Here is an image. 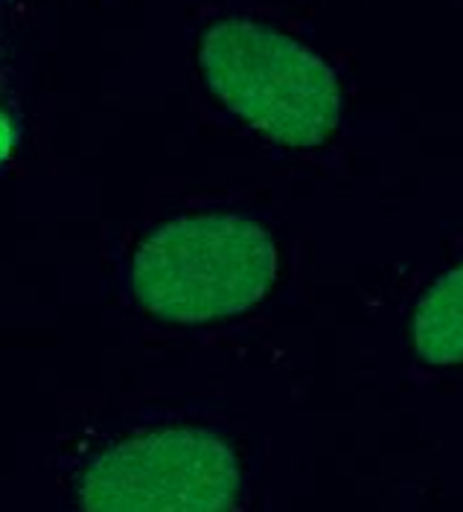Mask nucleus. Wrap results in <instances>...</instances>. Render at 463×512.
I'll return each instance as SVG.
<instances>
[{"label": "nucleus", "mask_w": 463, "mask_h": 512, "mask_svg": "<svg viewBox=\"0 0 463 512\" xmlns=\"http://www.w3.org/2000/svg\"><path fill=\"white\" fill-rule=\"evenodd\" d=\"M414 350L429 364L463 361V265L426 291L414 315Z\"/></svg>", "instance_id": "20e7f679"}, {"label": "nucleus", "mask_w": 463, "mask_h": 512, "mask_svg": "<svg viewBox=\"0 0 463 512\" xmlns=\"http://www.w3.org/2000/svg\"><path fill=\"white\" fill-rule=\"evenodd\" d=\"M233 448L201 428H164L100 451L79 480L85 512H231Z\"/></svg>", "instance_id": "7ed1b4c3"}, {"label": "nucleus", "mask_w": 463, "mask_h": 512, "mask_svg": "<svg viewBox=\"0 0 463 512\" xmlns=\"http://www.w3.org/2000/svg\"><path fill=\"white\" fill-rule=\"evenodd\" d=\"M199 62L210 91L283 146H318L341 120L330 64L274 27L222 18L201 35Z\"/></svg>", "instance_id": "f03ea898"}, {"label": "nucleus", "mask_w": 463, "mask_h": 512, "mask_svg": "<svg viewBox=\"0 0 463 512\" xmlns=\"http://www.w3.org/2000/svg\"><path fill=\"white\" fill-rule=\"evenodd\" d=\"M15 143H18V128H15V123L9 120V114L0 108V163L12 155Z\"/></svg>", "instance_id": "39448f33"}, {"label": "nucleus", "mask_w": 463, "mask_h": 512, "mask_svg": "<svg viewBox=\"0 0 463 512\" xmlns=\"http://www.w3.org/2000/svg\"><path fill=\"white\" fill-rule=\"evenodd\" d=\"M277 277L268 230L245 216H184L158 227L134 254L137 303L172 323L242 315Z\"/></svg>", "instance_id": "f257e3e1"}]
</instances>
